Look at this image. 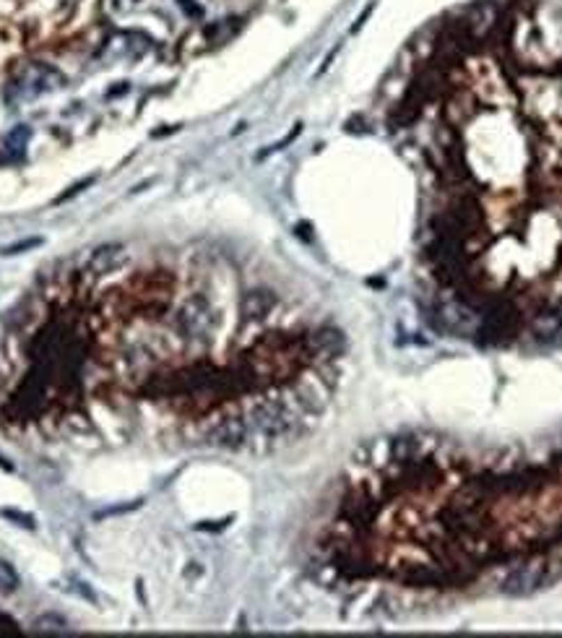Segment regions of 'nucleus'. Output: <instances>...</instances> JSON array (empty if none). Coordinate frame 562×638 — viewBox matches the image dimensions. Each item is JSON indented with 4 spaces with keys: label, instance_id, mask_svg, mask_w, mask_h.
I'll return each mask as SVG.
<instances>
[{
    "label": "nucleus",
    "instance_id": "7",
    "mask_svg": "<svg viewBox=\"0 0 562 638\" xmlns=\"http://www.w3.org/2000/svg\"><path fill=\"white\" fill-rule=\"evenodd\" d=\"M274 305H276V295L274 292H268V289H253V292H247L242 297L240 310H242V315H245L247 321H263L274 310Z\"/></svg>",
    "mask_w": 562,
    "mask_h": 638
},
{
    "label": "nucleus",
    "instance_id": "11",
    "mask_svg": "<svg viewBox=\"0 0 562 638\" xmlns=\"http://www.w3.org/2000/svg\"><path fill=\"white\" fill-rule=\"evenodd\" d=\"M16 589H19V573L10 563L0 560V594H13Z\"/></svg>",
    "mask_w": 562,
    "mask_h": 638
},
{
    "label": "nucleus",
    "instance_id": "2",
    "mask_svg": "<svg viewBox=\"0 0 562 638\" xmlns=\"http://www.w3.org/2000/svg\"><path fill=\"white\" fill-rule=\"evenodd\" d=\"M217 326H219L217 313H214V307H211V303H208L206 297L201 295L190 297L178 310L175 328H178L180 336H185L187 342L206 344L211 339V334L217 331Z\"/></svg>",
    "mask_w": 562,
    "mask_h": 638
},
{
    "label": "nucleus",
    "instance_id": "13",
    "mask_svg": "<svg viewBox=\"0 0 562 638\" xmlns=\"http://www.w3.org/2000/svg\"><path fill=\"white\" fill-rule=\"evenodd\" d=\"M40 245H42V237H26V240H21V243L0 248V255H16V253H24V250H31V248H40Z\"/></svg>",
    "mask_w": 562,
    "mask_h": 638
},
{
    "label": "nucleus",
    "instance_id": "16",
    "mask_svg": "<svg viewBox=\"0 0 562 638\" xmlns=\"http://www.w3.org/2000/svg\"><path fill=\"white\" fill-rule=\"evenodd\" d=\"M178 3H180V8L185 10L187 16H196V19H198V16H203V8H201V6H196V0H178Z\"/></svg>",
    "mask_w": 562,
    "mask_h": 638
},
{
    "label": "nucleus",
    "instance_id": "17",
    "mask_svg": "<svg viewBox=\"0 0 562 638\" xmlns=\"http://www.w3.org/2000/svg\"><path fill=\"white\" fill-rule=\"evenodd\" d=\"M0 630H10V633H16V630H19V625H16L13 620H8V618H3V615H0Z\"/></svg>",
    "mask_w": 562,
    "mask_h": 638
},
{
    "label": "nucleus",
    "instance_id": "4",
    "mask_svg": "<svg viewBox=\"0 0 562 638\" xmlns=\"http://www.w3.org/2000/svg\"><path fill=\"white\" fill-rule=\"evenodd\" d=\"M203 443L211 448H221V451H242L250 443V425H247L245 414H232L214 423L203 435Z\"/></svg>",
    "mask_w": 562,
    "mask_h": 638
},
{
    "label": "nucleus",
    "instance_id": "15",
    "mask_svg": "<svg viewBox=\"0 0 562 638\" xmlns=\"http://www.w3.org/2000/svg\"><path fill=\"white\" fill-rule=\"evenodd\" d=\"M143 501H130L125 506H115V508H107V510H97L94 519H107V516H115V513H128V510H136Z\"/></svg>",
    "mask_w": 562,
    "mask_h": 638
},
{
    "label": "nucleus",
    "instance_id": "3",
    "mask_svg": "<svg viewBox=\"0 0 562 638\" xmlns=\"http://www.w3.org/2000/svg\"><path fill=\"white\" fill-rule=\"evenodd\" d=\"M63 84H65L63 73H58V70L45 66V63H31V66H26V68L16 76V81L10 84V91H13V97L10 99H16V102H19V99H34V97H40V94H45V91L60 89Z\"/></svg>",
    "mask_w": 562,
    "mask_h": 638
},
{
    "label": "nucleus",
    "instance_id": "8",
    "mask_svg": "<svg viewBox=\"0 0 562 638\" xmlns=\"http://www.w3.org/2000/svg\"><path fill=\"white\" fill-rule=\"evenodd\" d=\"M531 331L539 342H549L562 334V307H547L542 313L533 315Z\"/></svg>",
    "mask_w": 562,
    "mask_h": 638
},
{
    "label": "nucleus",
    "instance_id": "6",
    "mask_svg": "<svg viewBox=\"0 0 562 638\" xmlns=\"http://www.w3.org/2000/svg\"><path fill=\"white\" fill-rule=\"evenodd\" d=\"M123 258H125L123 245H118V243H107V245H99L97 250L89 255V264H86V268L97 276L109 274V271H115V268L123 264Z\"/></svg>",
    "mask_w": 562,
    "mask_h": 638
},
{
    "label": "nucleus",
    "instance_id": "14",
    "mask_svg": "<svg viewBox=\"0 0 562 638\" xmlns=\"http://www.w3.org/2000/svg\"><path fill=\"white\" fill-rule=\"evenodd\" d=\"M299 130H302V126H295V128H292V133H289V136H284L281 141H279V144H274V146H268L266 151H263V154H258V159H263L266 154H274V151H281L284 146H289V144H292V141H295V138L299 136Z\"/></svg>",
    "mask_w": 562,
    "mask_h": 638
},
{
    "label": "nucleus",
    "instance_id": "9",
    "mask_svg": "<svg viewBox=\"0 0 562 638\" xmlns=\"http://www.w3.org/2000/svg\"><path fill=\"white\" fill-rule=\"evenodd\" d=\"M29 141V128L26 126H19L16 130H10L8 136L3 138V149L8 151V159H16L24 154V146Z\"/></svg>",
    "mask_w": 562,
    "mask_h": 638
},
{
    "label": "nucleus",
    "instance_id": "5",
    "mask_svg": "<svg viewBox=\"0 0 562 638\" xmlns=\"http://www.w3.org/2000/svg\"><path fill=\"white\" fill-rule=\"evenodd\" d=\"M547 581V565L542 563H526V565H515L500 584V591L505 597H529L533 591H539Z\"/></svg>",
    "mask_w": 562,
    "mask_h": 638
},
{
    "label": "nucleus",
    "instance_id": "1",
    "mask_svg": "<svg viewBox=\"0 0 562 638\" xmlns=\"http://www.w3.org/2000/svg\"><path fill=\"white\" fill-rule=\"evenodd\" d=\"M245 420L250 425V441L260 438L266 443L292 438L297 432V425H299L295 412L284 402H276V399H266V402L256 404L245 414Z\"/></svg>",
    "mask_w": 562,
    "mask_h": 638
},
{
    "label": "nucleus",
    "instance_id": "12",
    "mask_svg": "<svg viewBox=\"0 0 562 638\" xmlns=\"http://www.w3.org/2000/svg\"><path fill=\"white\" fill-rule=\"evenodd\" d=\"M0 516L3 519L13 521L16 526H21V529H34L37 526V521H34V516H29V513H24V510H16V508H0Z\"/></svg>",
    "mask_w": 562,
    "mask_h": 638
},
{
    "label": "nucleus",
    "instance_id": "10",
    "mask_svg": "<svg viewBox=\"0 0 562 638\" xmlns=\"http://www.w3.org/2000/svg\"><path fill=\"white\" fill-rule=\"evenodd\" d=\"M65 630H68L65 618H60L55 612H45L34 620V633H65Z\"/></svg>",
    "mask_w": 562,
    "mask_h": 638
}]
</instances>
